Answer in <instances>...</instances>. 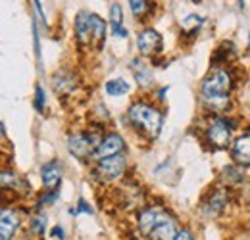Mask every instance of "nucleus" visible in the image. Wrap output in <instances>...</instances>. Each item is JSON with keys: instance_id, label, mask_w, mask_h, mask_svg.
I'll return each instance as SVG.
<instances>
[{"instance_id": "obj_1", "label": "nucleus", "mask_w": 250, "mask_h": 240, "mask_svg": "<svg viewBox=\"0 0 250 240\" xmlns=\"http://www.w3.org/2000/svg\"><path fill=\"white\" fill-rule=\"evenodd\" d=\"M235 77L225 67H214L200 83V98L212 112H227L231 108V90Z\"/></svg>"}, {"instance_id": "obj_2", "label": "nucleus", "mask_w": 250, "mask_h": 240, "mask_svg": "<svg viewBox=\"0 0 250 240\" xmlns=\"http://www.w3.org/2000/svg\"><path fill=\"white\" fill-rule=\"evenodd\" d=\"M127 120L131 123V127H135V131H139L145 139L152 140L162 131L164 116H162V110L154 104L146 100H135L127 110Z\"/></svg>"}, {"instance_id": "obj_3", "label": "nucleus", "mask_w": 250, "mask_h": 240, "mask_svg": "<svg viewBox=\"0 0 250 240\" xmlns=\"http://www.w3.org/2000/svg\"><path fill=\"white\" fill-rule=\"evenodd\" d=\"M235 120H229V118H214L206 125V131H204V139L206 142L210 144V148L214 150H223L229 146V142L233 140V131H235Z\"/></svg>"}, {"instance_id": "obj_4", "label": "nucleus", "mask_w": 250, "mask_h": 240, "mask_svg": "<svg viewBox=\"0 0 250 240\" xmlns=\"http://www.w3.org/2000/svg\"><path fill=\"white\" fill-rule=\"evenodd\" d=\"M98 142H100V137L96 133L79 131V133L69 135V139H67V150L71 152L75 158H79V160H87V158H93Z\"/></svg>"}, {"instance_id": "obj_5", "label": "nucleus", "mask_w": 250, "mask_h": 240, "mask_svg": "<svg viewBox=\"0 0 250 240\" xmlns=\"http://www.w3.org/2000/svg\"><path fill=\"white\" fill-rule=\"evenodd\" d=\"M127 169V158L125 154H118L112 158H104L100 161H96V173L98 177L104 180H116L120 179Z\"/></svg>"}, {"instance_id": "obj_6", "label": "nucleus", "mask_w": 250, "mask_h": 240, "mask_svg": "<svg viewBox=\"0 0 250 240\" xmlns=\"http://www.w3.org/2000/svg\"><path fill=\"white\" fill-rule=\"evenodd\" d=\"M125 150V140L122 135L118 133H108L104 137H100V142L94 150L93 158L94 161H100L104 158H112V156H118V154H124Z\"/></svg>"}, {"instance_id": "obj_7", "label": "nucleus", "mask_w": 250, "mask_h": 240, "mask_svg": "<svg viewBox=\"0 0 250 240\" xmlns=\"http://www.w3.org/2000/svg\"><path fill=\"white\" fill-rule=\"evenodd\" d=\"M162 46H164L162 35L156 29H152V27H145L137 35V48H139L141 56L154 58L162 52Z\"/></svg>"}, {"instance_id": "obj_8", "label": "nucleus", "mask_w": 250, "mask_h": 240, "mask_svg": "<svg viewBox=\"0 0 250 240\" xmlns=\"http://www.w3.org/2000/svg\"><path fill=\"white\" fill-rule=\"evenodd\" d=\"M166 217H167V213L162 210V208H154V206H150V208L141 210L139 211V217H137V225H139L141 235L148 237V235L156 229L158 225H160Z\"/></svg>"}, {"instance_id": "obj_9", "label": "nucleus", "mask_w": 250, "mask_h": 240, "mask_svg": "<svg viewBox=\"0 0 250 240\" xmlns=\"http://www.w3.org/2000/svg\"><path fill=\"white\" fill-rule=\"evenodd\" d=\"M21 225V215L14 208H0V240H10Z\"/></svg>"}, {"instance_id": "obj_10", "label": "nucleus", "mask_w": 250, "mask_h": 240, "mask_svg": "<svg viewBox=\"0 0 250 240\" xmlns=\"http://www.w3.org/2000/svg\"><path fill=\"white\" fill-rule=\"evenodd\" d=\"M231 158L235 165L239 167H250V133L239 135L231 140Z\"/></svg>"}, {"instance_id": "obj_11", "label": "nucleus", "mask_w": 250, "mask_h": 240, "mask_svg": "<svg viewBox=\"0 0 250 240\" xmlns=\"http://www.w3.org/2000/svg\"><path fill=\"white\" fill-rule=\"evenodd\" d=\"M75 37L81 46H87L93 42V25H91V12L81 10L75 18Z\"/></svg>"}, {"instance_id": "obj_12", "label": "nucleus", "mask_w": 250, "mask_h": 240, "mask_svg": "<svg viewBox=\"0 0 250 240\" xmlns=\"http://www.w3.org/2000/svg\"><path fill=\"white\" fill-rule=\"evenodd\" d=\"M41 179L46 190H56L60 180H62V167H60V161L52 160L48 163H44L41 167Z\"/></svg>"}, {"instance_id": "obj_13", "label": "nucleus", "mask_w": 250, "mask_h": 240, "mask_svg": "<svg viewBox=\"0 0 250 240\" xmlns=\"http://www.w3.org/2000/svg\"><path fill=\"white\" fill-rule=\"evenodd\" d=\"M227 192L225 190H214L212 194H210V198L204 202V206H202V211H204V215L206 217H218L221 211L227 208Z\"/></svg>"}, {"instance_id": "obj_14", "label": "nucleus", "mask_w": 250, "mask_h": 240, "mask_svg": "<svg viewBox=\"0 0 250 240\" xmlns=\"http://www.w3.org/2000/svg\"><path fill=\"white\" fill-rule=\"evenodd\" d=\"M131 71L135 75V81L143 87V89H148L152 85V71L150 67L141 60V58H133L131 60Z\"/></svg>"}, {"instance_id": "obj_15", "label": "nucleus", "mask_w": 250, "mask_h": 240, "mask_svg": "<svg viewBox=\"0 0 250 240\" xmlns=\"http://www.w3.org/2000/svg\"><path fill=\"white\" fill-rule=\"evenodd\" d=\"M52 85H54V90L58 94H69V92H73L75 87H77V77L73 73H69V71L63 69V71H58L54 75Z\"/></svg>"}, {"instance_id": "obj_16", "label": "nucleus", "mask_w": 250, "mask_h": 240, "mask_svg": "<svg viewBox=\"0 0 250 240\" xmlns=\"http://www.w3.org/2000/svg\"><path fill=\"white\" fill-rule=\"evenodd\" d=\"M175 233H177V223H175L173 217L167 215V217L158 225L156 229L148 235V239L150 240H173Z\"/></svg>"}, {"instance_id": "obj_17", "label": "nucleus", "mask_w": 250, "mask_h": 240, "mask_svg": "<svg viewBox=\"0 0 250 240\" xmlns=\"http://www.w3.org/2000/svg\"><path fill=\"white\" fill-rule=\"evenodd\" d=\"M221 179L225 180L229 186H235V184H241L245 182V173H243V167L239 165H227L223 171H221Z\"/></svg>"}, {"instance_id": "obj_18", "label": "nucleus", "mask_w": 250, "mask_h": 240, "mask_svg": "<svg viewBox=\"0 0 250 240\" xmlns=\"http://www.w3.org/2000/svg\"><path fill=\"white\" fill-rule=\"evenodd\" d=\"M104 89H106V94H110V96H124L131 90V85L125 79H110V81H106Z\"/></svg>"}, {"instance_id": "obj_19", "label": "nucleus", "mask_w": 250, "mask_h": 240, "mask_svg": "<svg viewBox=\"0 0 250 240\" xmlns=\"http://www.w3.org/2000/svg\"><path fill=\"white\" fill-rule=\"evenodd\" d=\"M91 25H93V42L102 46V40H104V35H106V21L100 16L91 14Z\"/></svg>"}, {"instance_id": "obj_20", "label": "nucleus", "mask_w": 250, "mask_h": 240, "mask_svg": "<svg viewBox=\"0 0 250 240\" xmlns=\"http://www.w3.org/2000/svg\"><path fill=\"white\" fill-rule=\"evenodd\" d=\"M129 8H131L133 16L141 20V18H146V14H148L150 10H154V2H146V0H131V2H129Z\"/></svg>"}, {"instance_id": "obj_21", "label": "nucleus", "mask_w": 250, "mask_h": 240, "mask_svg": "<svg viewBox=\"0 0 250 240\" xmlns=\"http://www.w3.org/2000/svg\"><path fill=\"white\" fill-rule=\"evenodd\" d=\"M20 184H21V179L14 171H8V169L0 171V188H16V190H20L18 188Z\"/></svg>"}, {"instance_id": "obj_22", "label": "nucleus", "mask_w": 250, "mask_h": 240, "mask_svg": "<svg viewBox=\"0 0 250 240\" xmlns=\"http://www.w3.org/2000/svg\"><path fill=\"white\" fill-rule=\"evenodd\" d=\"M20 190L16 188H0V206L2 208H10L14 202L20 200Z\"/></svg>"}, {"instance_id": "obj_23", "label": "nucleus", "mask_w": 250, "mask_h": 240, "mask_svg": "<svg viewBox=\"0 0 250 240\" xmlns=\"http://www.w3.org/2000/svg\"><path fill=\"white\" fill-rule=\"evenodd\" d=\"M110 25H124V12L118 2L110 6Z\"/></svg>"}, {"instance_id": "obj_24", "label": "nucleus", "mask_w": 250, "mask_h": 240, "mask_svg": "<svg viewBox=\"0 0 250 240\" xmlns=\"http://www.w3.org/2000/svg\"><path fill=\"white\" fill-rule=\"evenodd\" d=\"M44 229H46V217H44V215H37V217H33L31 219L33 235L41 237V235H44Z\"/></svg>"}, {"instance_id": "obj_25", "label": "nucleus", "mask_w": 250, "mask_h": 240, "mask_svg": "<svg viewBox=\"0 0 250 240\" xmlns=\"http://www.w3.org/2000/svg\"><path fill=\"white\" fill-rule=\"evenodd\" d=\"M44 104H46L44 90H42V87H37V90H35V102H33V106H35V110H37V112H42V110H44Z\"/></svg>"}, {"instance_id": "obj_26", "label": "nucleus", "mask_w": 250, "mask_h": 240, "mask_svg": "<svg viewBox=\"0 0 250 240\" xmlns=\"http://www.w3.org/2000/svg\"><path fill=\"white\" fill-rule=\"evenodd\" d=\"M58 188L56 190H48L46 194H42L41 198H39V206H48V204H54L56 200H58Z\"/></svg>"}, {"instance_id": "obj_27", "label": "nucleus", "mask_w": 250, "mask_h": 240, "mask_svg": "<svg viewBox=\"0 0 250 240\" xmlns=\"http://www.w3.org/2000/svg\"><path fill=\"white\" fill-rule=\"evenodd\" d=\"M173 240H194V235H192V231H188V229H177Z\"/></svg>"}, {"instance_id": "obj_28", "label": "nucleus", "mask_w": 250, "mask_h": 240, "mask_svg": "<svg viewBox=\"0 0 250 240\" xmlns=\"http://www.w3.org/2000/svg\"><path fill=\"white\" fill-rule=\"evenodd\" d=\"M110 29H112V35H114V37L127 39V29H125L124 25H110Z\"/></svg>"}, {"instance_id": "obj_29", "label": "nucleus", "mask_w": 250, "mask_h": 240, "mask_svg": "<svg viewBox=\"0 0 250 240\" xmlns=\"http://www.w3.org/2000/svg\"><path fill=\"white\" fill-rule=\"evenodd\" d=\"M75 211H77V213H89V215H91V213H93V208H91V206L81 198V200L77 202V210Z\"/></svg>"}, {"instance_id": "obj_30", "label": "nucleus", "mask_w": 250, "mask_h": 240, "mask_svg": "<svg viewBox=\"0 0 250 240\" xmlns=\"http://www.w3.org/2000/svg\"><path fill=\"white\" fill-rule=\"evenodd\" d=\"M52 237H54V239H58V240L65 239V233H63V229L60 227V225H56V227L52 229Z\"/></svg>"}, {"instance_id": "obj_31", "label": "nucleus", "mask_w": 250, "mask_h": 240, "mask_svg": "<svg viewBox=\"0 0 250 240\" xmlns=\"http://www.w3.org/2000/svg\"><path fill=\"white\" fill-rule=\"evenodd\" d=\"M166 92H167V87H164V89H160V92H158V100H164V98H166V96H164Z\"/></svg>"}, {"instance_id": "obj_32", "label": "nucleus", "mask_w": 250, "mask_h": 240, "mask_svg": "<svg viewBox=\"0 0 250 240\" xmlns=\"http://www.w3.org/2000/svg\"><path fill=\"white\" fill-rule=\"evenodd\" d=\"M249 50H250V42H249Z\"/></svg>"}]
</instances>
